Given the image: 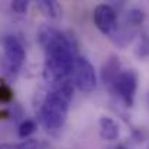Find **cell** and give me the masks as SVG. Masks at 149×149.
I'll use <instances>...</instances> for the list:
<instances>
[{"instance_id": "1", "label": "cell", "mask_w": 149, "mask_h": 149, "mask_svg": "<svg viewBox=\"0 0 149 149\" xmlns=\"http://www.w3.org/2000/svg\"><path fill=\"white\" fill-rule=\"evenodd\" d=\"M39 42L45 49L44 78L52 86L67 81L72 74L75 54L72 42L54 28H42L39 31Z\"/></svg>"}, {"instance_id": "2", "label": "cell", "mask_w": 149, "mask_h": 149, "mask_svg": "<svg viewBox=\"0 0 149 149\" xmlns=\"http://www.w3.org/2000/svg\"><path fill=\"white\" fill-rule=\"evenodd\" d=\"M74 88L70 80L52 86L39 104V120L48 130H58L64 126Z\"/></svg>"}, {"instance_id": "3", "label": "cell", "mask_w": 149, "mask_h": 149, "mask_svg": "<svg viewBox=\"0 0 149 149\" xmlns=\"http://www.w3.org/2000/svg\"><path fill=\"white\" fill-rule=\"evenodd\" d=\"M72 78L74 84L84 93H90L97 86V75L96 70L87 58L75 56L74 68H72Z\"/></svg>"}, {"instance_id": "4", "label": "cell", "mask_w": 149, "mask_h": 149, "mask_svg": "<svg viewBox=\"0 0 149 149\" xmlns=\"http://www.w3.org/2000/svg\"><path fill=\"white\" fill-rule=\"evenodd\" d=\"M1 44L4 51V65L10 74L16 75L26 59V51L22 42L13 35L4 36Z\"/></svg>"}, {"instance_id": "5", "label": "cell", "mask_w": 149, "mask_h": 149, "mask_svg": "<svg viewBox=\"0 0 149 149\" xmlns=\"http://www.w3.org/2000/svg\"><path fill=\"white\" fill-rule=\"evenodd\" d=\"M136 90H138V74L135 70H126L122 71V74L119 75L117 81L114 83L110 91L119 96L120 100L125 103V106L132 107L136 96Z\"/></svg>"}, {"instance_id": "6", "label": "cell", "mask_w": 149, "mask_h": 149, "mask_svg": "<svg viewBox=\"0 0 149 149\" xmlns=\"http://www.w3.org/2000/svg\"><path fill=\"white\" fill-rule=\"evenodd\" d=\"M94 25L97 26L100 32L109 38H113L119 32V23H117V13L116 10L109 4H99L94 9Z\"/></svg>"}, {"instance_id": "7", "label": "cell", "mask_w": 149, "mask_h": 149, "mask_svg": "<svg viewBox=\"0 0 149 149\" xmlns=\"http://www.w3.org/2000/svg\"><path fill=\"white\" fill-rule=\"evenodd\" d=\"M122 71H123L122 70V64H120V61H119V58L116 55H110L104 61V64L101 67V80H103L104 86L109 90L113 88V86L117 81L119 75L122 74Z\"/></svg>"}, {"instance_id": "8", "label": "cell", "mask_w": 149, "mask_h": 149, "mask_svg": "<svg viewBox=\"0 0 149 149\" xmlns=\"http://www.w3.org/2000/svg\"><path fill=\"white\" fill-rule=\"evenodd\" d=\"M120 135V127L117 122L111 117L100 119V136L104 141H116Z\"/></svg>"}, {"instance_id": "9", "label": "cell", "mask_w": 149, "mask_h": 149, "mask_svg": "<svg viewBox=\"0 0 149 149\" xmlns=\"http://www.w3.org/2000/svg\"><path fill=\"white\" fill-rule=\"evenodd\" d=\"M39 7L44 10V13L49 17H58L61 15V6L58 1H52V0H41L38 1Z\"/></svg>"}, {"instance_id": "10", "label": "cell", "mask_w": 149, "mask_h": 149, "mask_svg": "<svg viewBox=\"0 0 149 149\" xmlns=\"http://www.w3.org/2000/svg\"><path fill=\"white\" fill-rule=\"evenodd\" d=\"M143 19H145V13L141 9H130L127 12V15H126V22L130 26H139V25H142Z\"/></svg>"}, {"instance_id": "11", "label": "cell", "mask_w": 149, "mask_h": 149, "mask_svg": "<svg viewBox=\"0 0 149 149\" xmlns=\"http://www.w3.org/2000/svg\"><path fill=\"white\" fill-rule=\"evenodd\" d=\"M35 130H36V123H35L33 120H31V119H26V120H23V122L20 123L17 133H19V138L28 139Z\"/></svg>"}, {"instance_id": "12", "label": "cell", "mask_w": 149, "mask_h": 149, "mask_svg": "<svg viewBox=\"0 0 149 149\" xmlns=\"http://www.w3.org/2000/svg\"><path fill=\"white\" fill-rule=\"evenodd\" d=\"M38 148V141L35 139H28L23 141L22 143H0V149H36Z\"/></svg>"}, {"instance_id": "13", "label": "cell", "mask_w": 149, "mask_h": 149, "mask_svg": "<svg viewBox=\"0 0 149 149\" xmlns=\"http://www.w3.org/2000/svg\"><path fill=\"white\" fill-rule=\"evenodd\" d=\"M138 55L141 58L143 56H149V35L143 33L141 35V39H139V45H138Z\"/></svg>"}, {"instance_id": "14", "label": "cell", "mask_w": 149, "mask_h": 149, "mask_svg": "<svg viewBox=\"0 0 149 149\" xmlns=\"http://www.w3.org/2000/svg\"><path fill=\"white\" fill-rule=\"evenodd\" d=\"M10 7L15 13H19V15H23L28 7H29V1L28 0H13L10 3Z\"/></svg>"}, {"instance_id": "15", "label": "cell", "mask_w": 149, "mask_h": 149, "mask_svg": "<svg viewBox=\"0 0 149 149\" xmlns=\"http://www.w3.org/2000/svg\"><path fill=\"white\" fill-rule=\"evenodd\" d=\"M13 99V91L7 84H0V103H9Z\"/></svg>"}, {"instance_id": "16", "label": "cell", "mask_w": 149, "mask_h": 149, "mask_svg": "<svg viewBox=\"0 0 149 149\" xmlns=\"http://www.w3.org/2000/svg\"><path fill=\"white\" fill-rule=\"evenodd\" d=\"M114 149H126V148H125L123 145H119V146H116V148H114Z\"/></svg>"}, {"instance_id": "17", "label": "cell", "mask_w": 149, "mask_h": 149, "mask_svg": "<svg viewBox=\"0 0 149 149\" xmlns=\"http://www.w3.org/2000/svg\"><path fill=\"white\" fill-rule=\"evenodd\" d=\"M146 103H148V106H149V91H148V94H146Z\"/></svg>"}]
</instances>
